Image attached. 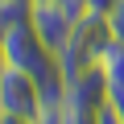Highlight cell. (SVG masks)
<instances>
[{"label":"cell","mask_w":124,"mask_h":124,"mask_svg":"<svg viewBox=\"0 0 124 124\" xmlns=\"http://www.w3.org/2000/svg\"><path fill=\"white\" fill-rule=\"evenodd\" d=\"M112 46V29H108V17H99V13H83L79 17V25H75V37L66 41V50L58 54V62H62V75H75V70H87V66H95V62L103 58V50Z\"/></svg>","instance_id":"obj_1"},{"label":"cell","mask_w":124,"mask_h":124,"mask_svg":"<svg viewBox=\"0 0 124 124\" xmlns=\"http://www.w3.org/2000/svg\"><path fill=\"white\" fill-rule=\"evenodd\" d=\"M0 112L25 116V120H41L46 99H41V87H37V79L29 70L4 66V75H0Z\"/></svg>","instance_id":"obj_2"},{"label":"cell","mask_w":124,"mask_h":124,"mask_svg":"<svg viewBox=\"0 0 124 124\" xmlns=\"http://www.w3.org/2000/svg\"><path fill=\"white\" fill-rule=\"evenodd\" d=\"M33 29L41 33V41L62 54L66 50V41L75 37V25H79V13L66 4V0H33V13H29Z\"/></svg>","instance_id":"obj_3"},{"label":"cell","mask_w":124,"mask_h":124,"mask_svg":"<svg viewBox=\"0 0 124 124\" xmlns=\"http://www.w3.org/2000/svg\"><path fill=\"white\" fill-rule=\"evenodd\" d=\"M112 99V83H108V75H103V66L95 62V66H87V70H75L70 79H66V108H83V112H99L103 103Z\"/></svg>","instance_id":"obj_4"},{"label":"cell","mask_w":124,"mask_h":124,"mask_svg":"<svg viewBox=\"0 0 124 124\" xmlns=\"http://www.w3.org/2000/svg\"><path fill=\"white\" fill-rule=\"evenodd\" d=\"M99 66H103V75H108L112 91H116V87H124V46H120V41H112V46L103 50Z\"/></svg>","instance_id":"obj_5"},{"label":"cell","mask_w":124,"mask_h":124,"mask_svg":"<svg viewBox=\"0 0 124 124\" xmlns=\"http://www.w3.org/2000/svg\"><path fill=\"white\" fill-rule=\"evenodd\" d=\"M108 29H112V41H120V46H124V0L108 13Z\"/></svg>","instance_id":"obj_6"},{"label":"cell","mask_w":124,"mask_h":124,"mask_svg":"<svg viewBox=\"0 0 124 124\" xmlns=\"http://www.w3.org/2000/svg\"><path fill=\"white\" fill-rule=\"evenodd\" d=\"M95 124H124V120H120V112L112 108V99H108V103L95 112Z\"/></svg>","instance_id":"obj_7"},{"label":"cell","mask_w":124,"mask_h":124,"mask_svg":"<svg viewBox=\"0 0 124 124\" xmlns=\"http://www.w3.org/2000/svg\"><path fill=\"white\" fill-rule=\"evenodd\" d=\"M83 4H87V13H99V17H108V13L120 4V0H83Z\"/></svg>","instance_id":"obj_8"},{"label":"cell","mask_w":124,"mask_h":124,"mask_svg":"<svg viewBox=\"0 0 124 124\" xmlns=\"http://www.w3.org/2000/svg\"><path fill=\"white\" fill-rule=\"evenodd\" d=\"M37 124H62V112H58V108H46V112H41V120H37Z\"/></svg>","instance_id":"obj_9"},{"label":"cell","mask_w":124,"mask_h":124,"mask_svg":"<svg viewBox=\"0 0 124 124\" xmlns=\"http://www.w3.org/2000/svg\"><path fill=\"white\" fill-rule=\"evenodd\" d=\"M112 108H116V112H120V120H124V87H116V91H112Z\"/></svg>","instance_id":"obj_10"},{"label":"cell","mask_w":124,"mask_h":124,"mask_svg":"<svg viewBox=\"0 0 124 124\" xmlns=\"http://www.w3.org/2000/svg\"><path fill=\"white\" fill-rule=\"evenodd\" d=\"M0 124H37V120H25V116H8V112H0Z\"/></svg>","instance_id":"obj_11"},{"label":"cell","mask_w":124,"mask_h":124,"mask_svg":"<svg viewBox=\"0 0 124 124\" xmlns=\"http://www.w3.org/2000/svg\"><path fill=\"white\" fill-rule=\"evenodd\" d=\"M4 66H8V62H4V50H0V75H4Z\"/></svg>","instance_id":"obj_12"}]
</instances>
